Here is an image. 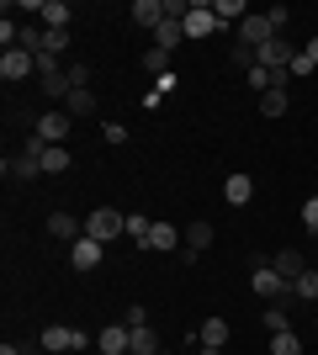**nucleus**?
Wrapping results in <instances>:
<instances>
[{
    "label": "nucleus",
    "instance_id": "obj_1",
    "mask_svg": "<svg viewBox=\"0 0 318 355\" xmlns=\"http://www.w3.org/2000/svg\"><path fill=\"white\" fill-rule=\"evenodd\" d=\"M43 138L32 133L27 144H21V154H16V159H6V175H16V180H32V175H43Z\"/></svg>",
    "mask_w": 318,
    "mask_h": 355
},
{
    "label": "nucleus",
    "instance_id": "obj_2",
    "mask_svg": "<svg viewBox=\"0 0 318 355\" xmlns=\"http://www.w3.org/2000/svg\"><path fill=\"white\" fill-rule=\"evenodd\" d=\"M37 345H43L48 355H59V350H91V334H85V329H64V324H48L43 334H37Z\"/></svg>",
    "mask_w": 318,
    "mask_h": 355
},
{
    "label": "nucleus",
    "instance_id": "obj_3",
    "mask_svg": "<svg viewBox=\"0 0 318 355\" xmlns=\"http://www.w3.org/2000/svg\"><path fill=\"white\" fill-rule=\"evenodd\" d=\"M117 234H127V218H122L117 207H96L91 223H85V239H96V244H112Z\"/></svg>",
    "mask_w": 318,
    "mask_h": 355
},
{
    "label": "nucleus",
    "instance_id": "obj_4",
    "mask_svg": "<svg viewBox=\"0 0 318 355\" xmlns=\"http://www.w3.org/2000/svg\"><path fill=\"white\" fill-rule=\"evenodd\" d=\"M69 128H75V117H69V112H59V106L32 122V133L43 138V144H64V138H69Z\"/></svg>",
    "mask_w": 318,
    "mask_h": 355
},
{
    "label": "nucleus",
    "instance_id": "obj_5",
    "mask_svg": "<svg viewBox=\"0 0 318 355\" xmlns=\"http://www.w3.org/2000/svg\"><path fill=\"white\" fill-rule=\"evenodd\" d=\"M27 74H37V59H32V53H21V48H6V53H0V80H6V85L27 80Z\"/></svg>",
    "mask_w": 318,
    "mask_h": 355
},
{
    "label": "nucleus",
    "instance_id": "obj_6",
    "mask_svg": "<svg viewBox=\"0 0 318 355\" xmlns=\"http://www.w3.org/2000/svg\"><path fill=\"white\" fill-rule=\"evenodd\" d=\"M249 286H255V292L265 297V302H281V297L292 292V282H281V276H276V270L265 266V260H260V266H255V276H249Z\"/></svg>",
    "mask_w": 318,
    "mask_h": 355
},
{
    "label": "nucleus",
    "instance_id": "obj_7",
    "mask_svg": "<svg viewBox=\"0 0 318 355\" xmlns=\"http://www.w3.org/2000/svg\"><path fill=\"white\" fill-rule=\"evenodd\" d=\"M96 345H101V355H127V345H133V329H127V324H106L101 334H96Z\"/></svg>",
    "mask_w": 318,
    "mask_h": 355
},
{
    "label": "nucleus",
    "instance_id": "obj_8",
    "mask_svg": "<svg viewBox=\"0 0 318 355\" xmlns=\"http://www.w3.org/2000/svg\"><path fill=\"white\" fill-rule=\"evenodd\" d=\"M292 59H297V48H292L287 37H271V43L260 48V64H265V69H292Z\"/></svg>",
    "mask_w": 318,
    "mask_h": 355
},
{
    "label": "nucleus",
    "instance_id": "obj_9",
    "mask_svg": "<svg viewBox=\"0 0 318 355\" xmlns=\"http://www.w3.org/2000/svg\"><path fill=\"white\" fill-rule=\"evenodd\" d=\"M101 250L106 244H96V239H75V244H69V266L75 270H96L101 266Z\"/></svg>",
    "mask_w": 318,
    "mask_h": 355
},
{
    "label": "nucleus",
    "instance_id": "obj_10",
    "mask_svg": "<svg viewBox=\"0 0 318 355\" xmlns=\"http://www.w3.org/2000/svg\"><path fill=\"white\" fill-rule=\"evenodd\" d=\"M143 250H154V254L181 250V228H175V223H154V228H149V244H143Z\"/></svg>",
    "mask_w": 318,
    "mask_h": 355
},
{
    "label": "nucleus",
    "instance_id": "obj_11",
    "mask_svg": "<svg viewBox=\"0 0 318 355\" xmlns=\"http://www.w3.org/2000/svg\"><path fill=\"white\" fill-rule=\"evenodd\" d=\"M271 270L281 276V282H297V276L308 270V254H303V250H281V254L271 260Z\"/></svg>",
    "mask_w": 318,
    "mask_h": 355
},
{
    "label": "nucleus",
    "instance_id": "obj_12",
    "mask_svg": "<svg viewBox=\"0 0 318 355\" xmlns=\"http://www.w3.org/2000/svg\"><path fill=\"white\" fill-rule=\"evenodd\" d=\"M133 21L143 32H159V21H165V0H133Z\"/></svg>",
    "mask_w": 318,
    "mask_h": 355
},
{
    "label": "nucleus",
    "instance_id": "obj_13",
    "mask_svg": "<svg viewBox=\"0 0 318 355\" xmlns=\"http://www.w3.org/2000/svg\"><path fill=\"white\" fill-rule=\"evenodd\" d=\"M212 32H218L212 6H191V16H186V37H212Z\"/></svg>",
    "mask_w": 318,
    "mask_h": 355
},
{
    "label": "nucleus",
    "instance_id": "obj_14",
    "mask_svg": "<svg viewBox=\"0 0 318 355\" xmlns=\"http://www.w3.org/2000/svg\"><path fill=\"white\" fill-rule=\"evenodd\" d=\"M249 196H255V180H249V175H228L223 180V202H228V207H244Z\"/></svg>",
    "mask_w": 318,
    "mask_h": 355
},
{
    "label": "nucleus",
    "instance_id": "obj_15",
    "mask_svg": "<svg viewBox=\"0 0 318 355\" xmlns=\"http://www.w3.org/2000/svg\"><path fill=\"white\" fill-rule=\"evenodd\" d=\"M48 234H53V239H64V244H75V239H85V228H80V223L69 218V212H53V218H48Z\"/></svg>",
    "mask_w": 318,
    "mask_h": 355
},
{
    "label": "nucleus",
    "instance_id": "obj_16",
    "mask_svg": "<svg viewBox=\"0 0 318 355\" xmlns=\"http://www.w3.org/2000/svg\"><path fill=\"white\" fill-rule=\"evenodd\" d=\"M69 164H75V159H69V148H64V144H48L43 148V175H64Z\"/></svg>",
    "mask_w": 318,
    "mask_h": 355
},
{
    "label": "nucleus",
    "instance_id": "obj_17",
    "mask_svg": "<svg viewBox=\"0 0 318 355\" xmlns=\"http://www.w3.org/2000/svg\"><path fill=\"white\" fill-rule=\"evenodd\" d=\"M181 37H186V21H159V32H154V48H181Z\"/></svg>",
    "mask_w": 318,
    "mask_h": 355
},
{
    "label": "nucleus",
    "instance_id": "obj_18",
    "mask_svg": "<svg viewBox=\"0 0 318 355\" xmlns=\"http://www.w3.org/2000/svg\"><path fill=\"white\" fill-rule=\"evenodd\" d=\"M197 340L212 345V350H223V345H228V324H223V318H207V324L197 329Z\"/></svg>",
    "mask_w": 318,
    "mask_h": 355
},
{
    "label": "nucleus",
    "instance_id": "obj_19",
    "mask_svg": "<svg viewBox=\"0 0 318 355\" xmlns=\"http://www.w3.org/2000/svg\"><path fill=\"white\" fill-rule=\"evenodd\" d=\"M37 16H43V27H69V16H75V11H69L64 0H43V11H37Z\"/></svg>",
    "mask_w": 318,
    "mask_h": 355
},
{
    "label": "nucleus",
    "instance_id": "obj_20",
    "mask_svg": "<svg viewBox=\"0 0 318 355\" xmlns=\"http://www.w3.org/2000/svg\"><path fill=\"white\" fill-rule=\"evenodd\" d=\"M127 355H159V334H154V329H133V345H127Z\"/></svg>",
    "mask_w": 318,
    "mask_h": 355
},
{
    "label": "nucleus",
    "instance_id": "obj_21",
    "mask_svg": "<svg viewBox=\"0 0 318 355\" xmlns=\"http://www.w3.org/2000/svg\"><path fill=\"white\" fill-rule=\"evenodd\" d=\"M64 112H69V117H91V112H96V96H91V90H69Z\"/></svg>",
    "mask_w": 318,
    "mask_h": 355
},
{
    "label": "nucleus",
    "instance_id": "obj_22",
    "mask_svg": "<svg viewBox=\"0 0 318 355\" xmlns=\"http://www.w3.org/2000/svg\"><path fill=\"white\" fill-rule=\"evenodd\" d=\"M212 16H218V21H244L249 6H244V0H212Z\"/></svg>",
    "mask_w": 318,
    "mask_h": 355
},
{
    "label": "nucleus",
    "instance_id": "obj_23",
    "mask_svg": "<svg viewBox=\"0 0 318 355\" xmlns=\"http://www.w3.org/2000/svg\"><path fill=\"white\" fill-rule=\"evenodd\" d=\"M207 244H212V223H191V228H186V250L202 254Z\"/></svg>",
    "mask_w": 318,
    "mask_h": 355
},
{
    "label": "nucleus",
    "instance_id": "obj_24",
    "mask_svg": "<svg viewBox=\"0 0 318 355\" xmlns=\"http://www.w3.org/2000/svg\"><path fill=\"white\" fill-rule=\"evenodd\" d=\"M271 355H303V340L292 329H281V334H271Z\"/></svg>",
    "mask_w": 318,
    "mask_h": 355
},
{
    "label": "nucleus",
    "instance_id": "obj_25",
    "mask_svg": "<svg viewBox=\"0 0 318 355\" xmlns=\"http://www.w3.org/2000/svg\"><path fill=\"white\" fill-rule=\"evenodd\" d=\"M292 292L303 297V302H318V270H313V266H308V270H303V276H297V282H292Z\"/></svg>",
    "mask_w": 318,
    "mask_h": 355
},
{
    "label": "nucleus",
    "instance_id": "obj_26",
    "mask_svg": "<svg viewBox=\"0 0 318 355\" xmlns=\"http://www.w3.org/2000/svg\"><path fill=\"white\" fill-rule=\"evenodd\" d=\"M265 329H271V334L292 329V313H287V302H271V308H265Z\"/></svg>",
    "mask_w": 318,
    "mask_h": 355
},
{
    "label": "nucleus",
    "instance_id": "obj_27",
    "mask_svg": "<svg viewBox=\"0 0 318 355\" xmlns=\"http://www.w3.org/2000/svg\"><path fill=\"white\" fill-rule=\"evenodd\" d=\"M287 90H265V96H260V112H265V117H281V112H287Z\"/></svg>",
    "mask_w": 318,
    "mask_h": 355
},
{
    "label": "nucleus",
    "instance_id": "obj_28",
    "mask_svg": "<svg viewBox=\"0 0 318 355\" xmlns=\"http://www.w3.org/2000/svg\"><path fill=\"white\" fill-rule=\"evenodd\" d=\"M149 228H154V223L143 218V212H133V218H127V234L138 239V250H143V244H149Z\"/></svg>",
    "mask_w": 318,
    "mask_h": 355
},
{
    "label": "nucleus",
    "instance_id": "obj_29",
    "mask_svg": "<svg viewBox=\"0 0 318 355\" xmlns=\"http://www.w3.org/2000/svg\"><path fill=\"white\" fill-rule=\"evenodd\" d=\"M64 74H69V90H91V69L85 64H64Z\"/></svg>",
    "mask_w": 318,
    "mask_h": 355
},
{
    "label": "nucleus",
    "instance_id": "obj_30",
    "mask_svg": "<svg viewBox=\"0 0 318 355\" xmlns=\"http://www.w3.org/2000/svg\"><path fill=\"white\" fill-rule=\"evenodd\" d=\"M143 64H149L154 74H170V53H165V48H149V53H143Z\"/></svg>",
    "mask_w": 318,
    "mask_h": 355
},
{
    "label": "nucleus",
    "instance_id": "obj_31",
    "mask_svg": "<svg viewBox=\"0 0 318 355\" xmlns=\"http://www.w3.org/2000/svg\"><path fill=\"white\" fill-rule=\"evenodd\" d=\"M69 48V27H48V53H64Z\"/></svg>",
    "mask_w": 318,
    "mask_h": 355
},
{
    "label": "nucleus",
    "instance_id": "obj_32",
    "mask_svg": "<svg viewBox=\"0 0 318 355\" xmlns=\"http://www.w3.org/2000/svg\"><path fill=\"white\" fill-rule=\"evenodd\" d=\"M303 223H308V234H318V196L303 202Z\"/></svg>",
    "mask_w": 318,
    "mask_h": 355
},
{
    "label": "nucleus",
    "instance_id": "obj_33",
    "mask_svg": "<svg viewBox=\"0 0 318 355\" xmlns=\"http://www.w3.org/2000/svg\"><path fill=\"white\" fill-rule=\"evenodd\" d=\"M101 138H106V144H127V128H122V122H106Z\"/></svg>",
    "mask_w": 318,
    "mask_h": 355
},
{
    "label": "nucleus",
    "instance_id": "obj_34",
    "mask_svg": "<svg viewBox=\"0 0 318 355\" xmlns=\"http://www.w3.org/2000/svg\"><path fill=\"white\" fill-rule=\"evenodd\" d=\"M265 16H271V27H276V32H281V27H287V21H292V11H287V6H271V11H265Z\"/></svg>",
    "mask_w": 318,
    "mask_h": 355
},
{
    "label": "nucleus",
    "instance_id": "obj_35",
    "mask_svg": "<svg viewBox=\"0 0 318 355\" xmlns=\"http://www.w3.org/2000/svg\"><path fill=\"white\" fill-rule=\"evenodd\" d=\"M127 329H149V313H143V308H127Z\"/></svg>",
    "mask_w": 318,
    "mask_h": 355
},
{
    "label": "nucleus",
    "instance_id": "obj_36",
    "mask_svg": "<svg viewBox=\"0 0 318 355\" xmlns=\"http://www.w3.org/2000/svg\"><path fill=\"white\" fill-rule=\"evenodd\" d=\"M303 53H308V64H313V69H318V37H313V43L303 48Z\"/></svg>",
    "mask_w": 318,
    "mask_h": 355
},
{
    "label": "nucleus",
    "instance_id": "obj_37",
    "mask_svg": "<svg viewBox=\"0 0 318 355\" xmlns=\"http://www.w3.org/2000/svg\"><path fill=\"white\" fill-rule=\"evenodd\" d=\"M0 355H27V350H16V345H0Z\"/></svg>",
    "mask_w": 318,
    "mask_h": 355
},
{
    "label": "nucleus",
    "instance_id": "obj_38",
    "mask_svg": "<svg viewBox=\"0 0 318 355\" xmlns=\"http://www.w3.org/2000/svg\"><path fill=\"white\" fill-rule=\"evenodd\" d=\"M202 355H223V350H212V345H202Z\"/></svg>",
    "mask_w": 318,
    "mask_h": 355
},
{
    "label": "nucleus",
    "instance_id": "obj_39",
    "mask_svg": "<svg viewBox=\"0 0 318 355\" xmlns=\"http://www.w3.org/2000/svg\"><path fill=\"white\" fill-rule=\"evenodd\" d=\"M159 355H165V350H159Z\"/></svg>",
    "mask_w": 318,
    "mask_h": 355
},
{
    "label": "nucleus",
    "instance_id": "obj_40",
    "mask_svg": "<svg viewBox=\"0 0 318 355\" xmlns=\"http://www.w3.org/2000/svg\"><path fill=\"white\" fill-rule=\"evenodd\" d=\"M313 270H318V266H313Z\"/></svg>",
    "mask_w": 318,
    "mask_h": 355
}]
</instances>
